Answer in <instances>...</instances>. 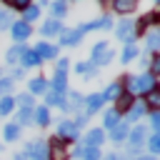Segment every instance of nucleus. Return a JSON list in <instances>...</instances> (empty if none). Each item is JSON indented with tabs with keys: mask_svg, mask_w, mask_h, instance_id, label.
Segmentation results:
<instances>
[{
	"mask_svg": "<svg viewBox=\"0 0 160 160\" xmlns=\"http://www.w3.org/2000/svg\"><path fill=\"white\" fill-rule=\"evenodd\" d=\"M155 88H158L155 75H150V72H140V75H130V78H125V88H122V90H128L132 98H138V95H150V92H155Z\"/></svg>",
	"mask_w": 160,
	"mask_h": 160,
	"instance_id": "obj_1",
	"label": "nucleus"
},
{
	"mask_svg": "<svg viewBox=\"0 0 160 160\" xmlns=\"http://www.w3.org/2000/svg\"><path fill=\"white\" fill-rule=\"evenodd\" d=\"M145 138H148V128L145 125H132L130 132H128V140H125L128 142V152L140 158V150L145 145Z\"/></svg>",
	"mask_w": 160,
	"mask_h": 160,
	"instance_id": "obj_2",
	"label": "nucleus"
},
{
	"mask_svg": "<svg viewBox=\"0 0 160 160\" xmlns=\"http://www.w3.org/2000/svg\"><path fill=\"white\" fill-rule=\"evenodd\" d=\"M115 35H118V40H122L125 45H135V22L132 20H128V18H120V22L115 25Z\"/></svg>",
	"mask_w": 160,
	"mask_h": 160,
	"instance_id": "obj_3",
	"label": "nucleus"
},
{
	"mask_svg": "<svg viewBox=\"0 0 160 160\" xmlns=\"http://www.w3.org/2000/svg\"><path fill=\"white\" fill-rule=\"evenodd\" d=\"M22 155H25V158H30V160H48V142H45L42 138L30 140V142L25 145Z\"/></svg>",
	"mask_w": 160,
	"mask_h": 160,
	"instance_id": "obj_4",
	"label": "nucleus"
},
{
	"mask_svg": "<svg viewBox=\"0 0 160 160\" xmlns=\"http://www.w3.org/2000/svg\"><path fill=\"white\" fill-rule=\"evenodd\" d=\"M80 138V132H78V128L72 125V120L70 118H62L60 122H58V140L60 142H75Z\"/></svg>",
	"mask_w": 160,
	"mask_h": 160,
	"instance_id": "obj_5",
	"label": "nucleus"
},
{
	"mask_svg": "<svg viewBox=\"0 0 160 160\" xmlns=\"http://www.w3.org/2000/svg\"><path fill=\"white\" fill-rule=\"evenodd\" d=\"M112 28V18L110 15H100V18H95V20H90V22H82V25H78V30L85 35V32H90V30H110Z\"/></svg>",
	"mask_w": 160,
	"mask_h": 160,
	"instance_id": "obj_6",
	"label": "nucleus"
},
{
	"mask_svg": "<svg viewBox=\"0 0 160 160\" xmlns=\"http://www.w3.org/2000/svg\"><path fill=\"white\" fill-rule=\"evenodd\" d=\"M30 32H32V25H28V22H22V20H12L10 35H12L15 42H25V40L30 38Z\"/></svg>",
	"mask_w": 160,
	"mask_h": 160,
	"instance_id": "obj_7",
	"label": "nucleus"
},
{
	"mask_svg": "<svg viewBox=\"0 0 160 160\" xmlns=\"http://www.w3.org/2000/svg\"><path fill=\"white\" fill-rule=\"evenodd\" d=\"M62 30H65L62 20H55V18H48V20L40 25V35H42V38H55V35H60Z\"/></svg>",
	"mask_w": 160,
	"mask_h": 160,
	"instance_id": "obj_8",
	"label": "nucleus"
},
{
	"mask_svg": "<svg viewBox=\"0 0 160 160\" xmlns=\"http://www.w3.org/2000/svg\"><path fill=\"white\" fill-rule=\"evenodd\" d=\"M32 50H35V55L40 58V62H42V60H55V58H58V48H55L52 42H48V40H40Z\"/></svg>",
	"mask_w": 160,
	"mask_h": 160,
	"instance_id": "obj_9",
	"label": "nucleus"
},
{
	"mask_svg": "<svg viewBox=\"0 0 160 160\" xmlns=\"http://www.w3.org/2000/svg\"><path fill=\"white\" fill-rule=\"evenodd\" d=\"M58 38H60V45H68V48H75V45H80V42H82V32H80L78 28L62 30Z\"/></svg>",
	"mask_w": 160,
	"mask_h": 160,
	"instance_id": "obj_10",
	"label": "nucleus"
},
{
	"mask_svg": "<svg viewBox=\"0 0 160 160\" xmlns=\"http://www.w3.org/2000/svg\"><path fill=\"white\" fill-rule=\"evenodd\" d=\"M102 105H105V100H102V95H100V92H92V95L82 98V108H85V115H88V118H90L92 112H98Z\"/></svg>",
	"mask_w": 160,
	"mask_h": 160,
	"instance_id": "obj_11",
	"label": "nucleus"
},
{
	"mask_svg": "<svg viewBox=\"0 0 160 160\" xmlns=\"http://www.w3.org/2000/svg\"><path fill=\"white\" fill-rule=\"evenodd\" d=\"M142 115H148V105H145V100H135V102H132V108L128 110L125 122H128V125H132V122H135V120H140Z\"/></svg>",
	"mask_w": 160,
	"mask_h": 160,
	"instance_id": "obj_12",
	"label": "nucleus"
},
{
	"mask_svg": "<svg viewBox=\"0 0 160 160\" xmlns=\"http://www.w3.org/2000/svg\"><path fill=\"white\" fill-rule=\"evenodd\" d=\"M105 142V130H100V128H92L85 138H82V145L85 148H100Z\"/></svg>",
	"mask_w": 160,
	"mask_h": 160,
	"instance_id": "obj_13",
	"label": "nucleus"
},
{
	"mask_svg": "<svg viewBox=\"0 0 160 160\" xmlns=\"http://www.w3.org/2000/svg\"><path fill=\"white\" fill-rule=\"evenodd\" d=\"M70 155H68V150H65V142H60V140H52L50 145H48V160H68Z\"/></svg>",
	"mask_w": 160,
	"mask_h": 160,
	"instance_id": "obj_14",
	"label": "nucleus"
},
{
	"mask_svg": "<svg viewBox=\"0 0 160 160\" xmlns=\"http://www.w3.org/2000/svg\"><path fill=\"white\" fill-rule=\"evenodd\" d=\"M28 92H30V95H45V92H48V80H45L42 75L30 78V80H28Z\"/></svg>",
	"mask_w": 160,
	"mask_h": 160,
	"instance_id": "obj_15",
	"label": "nucleus"
},
{
	"mask_svg": "<svg viewBox=\"0 0 160 160\" xmlns=\"http://www.w3.org/2000/svg\"><path fill=\"white\" fill-rule=\"evenodd\" d=\"M128 132H130V125H128L125 120H120V122L110 130V140H112L115 145H120V142H125V140H128Z\"/></svg>",
	"mask_w": 160,
	"mask_h": 160,
	"instance_id": "obj_16",
	"label": "nucleus"
},
{
	"mask_svg": "<svg viewBox=\"0 0 160 160\" xmlns=\"http://www.w3.org/2000/svg\"><path fill=\"white\" fill-rule=\"evenodd\" d=\"M32 122L40 125V128L50 125V108H45V105H35V108H32Z\"/></svg>",
	"mask_w": 160,
	"mask_h": 160,
	"instance_id": "obj_17",
	"label": "nucleus"
},
{
	"mask_svg": "<svg viewBox=\"0 0 160 160\" xmlns=\"http://www.w3.org/2000/svg\"><path fill=\"white\" fill-rule=\"evenodd\" d=\"M48 88L55 90V92H60V95H65L68 92V72H55L52 82H48Z\"/></svg>",
	"mask_w": 160,
	"mask_h": 160,
	"instance_id": "obj_18",
	"label": "nucleus"
},
{
	"mask_svg": "<svg viewBox=\"0 0 160 160\" xmlns=\"http://www.w3.org/2000/svg\"><path fill=\"white\" fill-rule=\"evenodd\" d=\"M25 48H28L25 42H15V45L5 52V62H8V65H18V62H20V55L25 52Z\"/></svg>",
	"mask_w": 160,
	"mask_h": 160,
	"instance_id": "obj_19",
	"label": "nucleus"
},
{
	"mask_svg": "<svg viewBox=\"0 0 160 160\" xmlns=\"http://www.w3.org/2000/svg\"><path fill=\"white\" fill-rule=\"evenodd\" d=\"M75 158H78V160H102L100 148H85V145H80V148L75 150Z\"/></svg>",
	"mask_w": 160,
	"mask_h": 160,
	"instance_id": "obj_20",
	"label": "nucleus"
},
{
	"mask_svg": "<svg viewBox=\"0 0 160 160\" xmlns=\"http://www.w3.org/2000/svg\"><path fill=\"white\" fill-rule=\"evenodd\" d=\"M132 102H135V98H132V95H130L128 90H122V92L118 95V100H115V110H118V112L122 115L125 110H130V108H132Z\"/></svg>",
	"mask_w": 160,
	"mask_h": 160,
	"instance_id": "obj_21",
	"label": "nucleus"
},
{
	"mask_svg": "<svg viewBox=\"0 0 160 160\" xmlns=\"http://www.w3.org/2000/svg\"><path fill=\"white\" fill-rule=\"evenodd\" d=\"M38 65H40V58L35 55V50L25 48V52L20 55V68L25 70V68H38Z\"/></svg>",
	"mask_w": 160,
	"mask_h": 160,
	"instance_id": "obj_22",
	"label": "nucleus"
},
{
	"mask_svg": "<svg viewBox=\"0 0 160 160\" xmlns=\"http://www.w3.org/2000/svg\"><path fill=\"white\" fill-rule=\"evenodd\" d=\"M122 120V115L115 110V108H110V110H105V115H102V125H105V130H112L118 122Z\"/></svg>",
	"mask_w": 160,
	"mask_h": 160,
	"instance_id": "obj_23",
	"label": "nucleus"
},
{
	"mask_svg": "<svg viewBox=\"0 0 160 160\" xmlns=\"http://www.w3.org/2000/svg\"><path fill=\"white\" fill-rule=\"evenodd\" d=\"M112 60H115V50L108 48V50H102L98 58H92V60H88V62H90L92 68H98V65H108V62H112Z\"/></svg>",
	"mask_w": 160,
	"mask_h": 160,
	"instance_id": "obj_24",
	"label": "nucleus"
},
{
	"mask_svg": "<svg viewBox=\"0 0 160 160\" xmlns=\"http://www.w3.org/2000/svg\"><path fill=\"white\" fill-rule=\"evenodd\" d=\"M120 92H122V85H120V82H110V85H108L100 95H102V100H105V102H108V100H112V102H115Z\"/></svg>",
	"mask_w": 160,
	"mask_h": 160,
	"instance_id": "obj_25",
	"label": "nucleus"
},
{
	"mask_svg": "<svg viewBox=\"0 0 160 160\" xmlns=\"http://www.w3.org/2000/svg\"><path fill=\"white\" fill-rule=\"evenodd\" d=\"M38 18H40V5H28V8L22 10V18H20V20L28 22V25H32Z\"/></svg>",
	"mask_w": 160,
	"mask_h": 160,
	"instance_id": "obj_26",
	"label": "nucleus"
},
{
	"mask_svg": "<svg viewBox=\"0 0 160 160\" xmlns=\"http://www.w3.org/2000/svg\"><path fill=\"white\" fill-rule=\"evenodd\" d=\"M20 132H22V130H20L15 122H8V125L2 128V138H5L8 142H15V140H20Z\"/></svg>",
	"mask_w": 160,
	"mask_h": 160,
	"instance_id": "obj_27",
	"label": "nucleus"
},
{
	"mask_svg": "<svg viewBox=\"0 0 160 160\" xmlns=\"http://www.w3.org/2000/svg\"><path fill=\"white\" fill-rule=\"evenodd\" d=\"M62 102H65V95H60V92H55V90L48 88V92H45V108H50V105L62 108Z\"/></svg>",
	"mask_w": 160,
	"mask_h": 160,
	"instance_id": "obj_28",
	"label": "nucleus"
},
{
	"mask_svg": "<svg viewBox=\"0 0 160 160\" xmlns=\"http://www.w3.org/2000/svg\"><path fill=\"white\" fill-rule=\"evenodd\" d=\"M32 122V110H25V108H20L18 110V115H15V125L22 130L25 125H30Z\"/></svg>",
	"mask_w": 160,
	"mask_h": 160,
	"instance_id": "obj_29",
	"label": "nucleus"
},
{
	"mask_svg": "<svg viewBox=\"0 0 160 160\" xmlns=\"http://www.w3.org/2000/svg\"><path fill=\"white\" fill-rule=\"evenodd\" d=\"M50 12H52V18H55V20H62V18L68 15V2H65V0L52 2V5H50Z\"/></svg>",
	"mask_w": 160,
	"mask_h": 160,
	"instance_id": "obj_30",
	"label": "nucleus"
},
{
	"mask_svg": "<svg viewBox=\"0 0 160 160\" xmlns=\"http://www.w3.org/2000/svg\"><path fill=\"white\" fill-rule=\"evenodd\" d=\"M138 55H140V50H138L135 45H125L122 52H120V62H132Z\"/></svg>",
	"mask_w": 160,
	"mask_h": 160,
	"instance_id": "obj_31",
	"label": "nucleus"
},
{
	"mask_svg": "<svg viewBox=\"0 0 160 160\" xmlns=\"http://www.w3.org/2000/svg\"><path fill=\"white\" fill-rule=\"evenodd\" d=\"M148 42H145V50L148 52H155L158 50V45H160V32L158 30H152V32H148V38H145Z\"/></svg>",
	"mask_w": 160,
	"mask_h": 160,
	"instance_id": "obj_32",
	"label": "nucleus"
},
{
	"mask_svg": "<svg viewBox=\"0 0 160 160\" xmlns=\"http://www.w3.org/2000/svg\"><path fill=\"white\" fill-rule=\"evenodd\" d=\"M15 105H20V108H25V110H32V108H35V100H32L30 92H20V95L15 98Z\"/></svg>",
	"mask_w": 160,
	"mask_h": 160,
	"instance_id": "obj_33",
	"label": "nucleus"
},
{
	"mask_svg": "<svg viewBox=\"0 0 160 160\" xmlns=\"http://www.w3.org/2000/svg\"><path fill=\"white\" fill-rule=\"evenodd\" d=\"M135 8H138L135 2H122V0H115V2H112V10L120 12V15H128V12H132Z\"/></svg>",
	"mask_w": 160,
	"mask_h": 160,
	"instance_id": "obj_34",
	"label": "nucleus"
},
{
	"mask_svg": "<svg viewBox=\"0 0 160 160\" xmlns=\"http://www.w3.org/2000/svg\"><path fill=\"white\" fill-rule=\"evenodd\" d=\"M12 108H15V98H12V95L0 98V115H10V112H12Z\"/></svg>",
	"mask_w": 160,
	"mask_h": 160,
	"instance_id": "obj_35",
	"label": "nucleus"
},
{
	"mask_svg": "<svg viewBox=\"0 0 160 160\" xmlns=\"http://www.w3.org/2000/svg\"><path fill=\"white\" fill-rule=\"evenodd\" d=\"M145 142H148V148H150V155H158V152H160V132H152Z\"/></svg>",
	"mask_w": 160,
	"mask_h": 160,
	"instance_id": "obj_36",
	"label": "nucleus"
},
{
	"mask_svg": "<svg viewBox=\"0 0 160 160\" xmlns=\"http://www.w3.org/2000/svg\"><path fill=\"white\" fill-rule=\"evenodd\" d=\"M12 78H0V98H5V95H10V90H12Z\"/></svg>",
	"mask_w": 160,
	"mask_h": 160,
	"instance_id": "obj_37",
	"label": "nucleus"
},
{
	"mask_svg": "<svg viewBox=\"0 0 160 160\" xmlns=\"http://www.w3.org/2000/svg\"><path fill=\"white\" fill-rule=\"evenodd\" d=\"M150 128H152V132H160V112L158 110H150Z\"/></svg>",
	"mask_w": 160,
	"mask_h": 160,
	"instance_id": "obj_38",
	"label": "nucleus"
},
{
	"mask_svg": "<svg viewBox=\"0 0 160 160\" xmlns=\"http://www.w3.org/2000/svg\"><path fill=\"white\" fill-rule=\"evenodd\" d=\"M12 20H10V12L8 10H0V30H10Z\"/></svg>",
	"mask_w": 160,
	"mask_h": 160,
	"instance_id": "obj_39",
	"label": "nucleus"
},
{
	"mask_svg": "<svg viewBox=\"0 0 160 160\" xmlns=\"http://www.w3.org/2000/svg\"><path fill=\"white\" fill-rule=\"evenodd\" d=\"M102 50H108V42H105V40L95 42V45H92V52H90V60H92V58H98V55H100Z\"/></svg>",
	"mask_w": 160,
	"mask_h": 160,
	"instance_id": "obj_40",
	"label": "nucleus"
},
{
	"mask_svg": "<svg viewBox=\"0 0 160 160\" xmlns=\"http://www.w3.org/2000/svg\"><path fill=\"white\" fill-rule=\"evenodd\" d=\"M68 70H70V60L68 58H60L58 65H55V72H68Z\"/></svg>",
	"mask_w": 160,
	"mask_h": 160,
	"instance_id": "obj_41",
	"label": "nucleus"
},
{
	"mask_svg": "<svg viewBox=\"0 0 160 160\" xmlns=\"http://www.w3.org/2000/svg\"><path fill=\"white\" fill-rule=\"evenodd\" d=\"M72 125H75V128H78V132H80V130L88 125V115H85V112H82V115H78V118L72 120Z\"/></svg>",
	"mask_w": 160,
	"mask_h": 160,
	"instance_id": "obj_42",
	"label": "nucleus"
},
{
	"mask_svg": "<svg viewBox=\"0 0 160 160\" xmlns=\"http://www.w3.org/2000/svg\"><path fill=\"white\" fill-rule=\"evenodd\" d=\"M28 5H30V2H25V0H12V2H10V8H15V10H25Z\"/></svg>",
	"mask_w": 160,
	"mask_h": 160,
	"instance_id": "obj_43",
	"label": "nucleus"
},
{
	"mask_svg": "<svg viewBox=\"0 0 160 160\" xmlns=\"http://www.w3.org/2000/svg\"><path fill=\"white\" fill-rule=\"evenodd\" d=\"M22 75H25V70H22V68H20V65H18V68H15V70H12V82H15V80H20V78H22Z\"/></svg>",
	"mask_w": 160,
	"mask_h": 160,
	"instance_id": "obj_44",
	"label": "nucleus"
},
{
	"mask_svg": "<svg viewBox=\"0 0 160 160\" xmlns=\"http://www.w3.org/2000/svg\"><path fill=\"white\" fill-rule=\"evenodd\" d=\"M102 160H120V158H118V155H115V152H110V155H105V158H102Z\"/></svg>",
	"mask_w": 160,
	"mask_h": 160,
	"instance_id": "obj_45",
	"label": "nucleus"
},
{
	"mask_svg": "<svg viewBox=\"0 0 160 160\" xmlns=\"http://www.w3.org/2000/svg\"><path fill=\"white\" fill-rule=\"evenodd\" d=\"M12 160H28V158H25L22 152H15V158H12Z\"/></svg>",
	"mask_w": 160,
	"mask_h": 160,
	"instance_id": "obj_46",
	"label": "nucleus"
},
{
	"mask_svg": "<svg viewBox=\"0 0 160 160\" xmlns=\"http://www.w3.org/2000/svg\"><path fill=\"white\" fill-rule=\"evenodd\" d=\"M138 160H155V155H140Z\"/></svg>",
	"mask_w": 160,
	"mask_h": 160,
	"instance_id": "obj_47",
	"label": "nucleus"
}]
</instances>
